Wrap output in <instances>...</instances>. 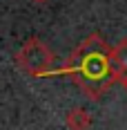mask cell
I'll return each mask as SVG.
<instances>
[{
	"instance_id": "6da1fadb",
	"label": "cell",
	"mask_w": 127,
	"mask_h": 130,
	"mask_svg": "<svg viewBox=\"0 0 127 130\" xmlns=\"http://www.w3.org/2000/svg\"><path fill=\"white\" fill-rule=\"evenodd\" d=\"M112 52L114 47L107 45L100 34H89L69 54L67 63L60 67V74L71 78L87 99L98 101L118 81L112 67Z\"/></svg>"
},
{
	"instance_id": "7a4b0ae2",
	"label": "cell",
	"mask_w": 127,
	"mask_h": 130,
	"mask_svg": "<svg viewBox=\"0 0 127 130\" xmlns=\"http://www.w3.org/2000/svg\"><path fill=\"white\" fill-rule=\"evenodd\" d=\"M54 52L40 38H27L16 54V63L31 76H49L54 72Z\"/></svg>"
},
{
	"instance_id": "3957f363",
	"label": "cell",
	"mask_w": 127,
	"mask_h": 130,
	"mask_svg": "<svg viewBox=\"0 0 127 130\" xmlns=\"http://www.w3.org/2000/svg\"><path fill=\"white\" fill-rule=\"evenodd\" d=\"M112 67H114V74H116L118 81H125L127 78V38H123L118 45H114Z\"/></svg>"
},
{
	"instance_id": "277c9868",
	"label": "cell",
	"mask_w": 127,
	"mask_h": 130,
	"mask_svg": "<svg viewBox=\"0 0 127 130\" xmlns=\"http://www.w3.org/2000/svg\"><path fill=\"white\" fill-rule=\"evenodd\" d=\"M65 126L69 130H89L91 126V115L85 108H71L65 117Z\"/></svg>"
},
{
	"instance_id": "5b68a950",
	"label": "cell",
	"mask_w": 127,
	"mask_h": 130,
	"mask_svg": "<svg viewBox=\"0 0 127 130\" xmlns=\"http://www.w3.org/2000/svg\"><path fill=\"white\" fill-rule=\"evenodd\" d=\"M31 2H49V0H31Z\"/></svg>"
},
{
	"instance_id": "8992f818",
	"label": "cell",
	"mask_w": 127,
	"mask_h": 130,
	"mask_svg": "<svg viewBox=\"0 0 127 130\" xmlns=\"http://www.w3.org/2000/svg\"><path fill=\"white\" fill-rule=\"evenodd\" d=\"M123 85H125V90H127V78H125V81H123Z\"/></svg>"
}]
</instances>
